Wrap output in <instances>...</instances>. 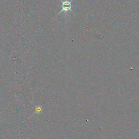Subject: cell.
Masks as SVG:
<instances>
[{
  "label": "cell",
  "instance_id": "1",
  "mask_svg": "<svg viewBox=\"0 0 139 139\" xmlns=\"http://www.w3.org/2000/svg\"><path fill=\"white\" fill-rule=\"evenodd\" d=\"M72 8V4L69 1H64L62 2V10L60 12V13L58 14H60L63 12H66L68 11H72L71 10Z\"/></svg>",
  "mask_w": 139,
  "mask_h": 139
}]
</instances>
